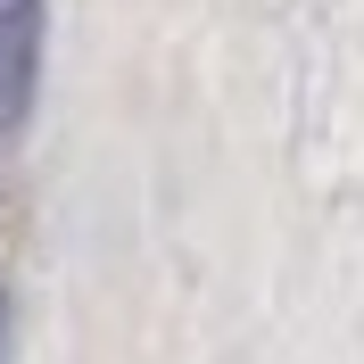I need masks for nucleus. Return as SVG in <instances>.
<instances>
[{
	"label": "nucleus",
	"mask_w": 364,
	"mask_h": 364,
	"mask_svg": "<svg viewBox=\"0 0 364 364\" xmlns=\"http://www.w3.org/2000/svg\"><path fill=\"white\" fill-rule=\"evenodd\" d=\"M42 75V0H0V133H17Z\"/></svg>",
	"instance_id": "f257e3e1"
}]
</instances>
